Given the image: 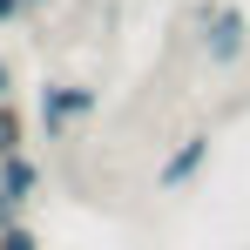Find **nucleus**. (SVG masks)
<instances>
[{
    "mask_svg": "<svg viewBox=\"0 0 250 250\" xmlns=\"http://www.w3.org/2000/svg\"><path fill=\"white\" fill-rule=\"evenodd\" d=\"M102 108V88H88V82H47L41 88V135L47 142H61L75 122H88Z\"/></svg>",
    "mask_w": 250,
    "mask_h": 250,
    "instance_id": "1",
    "label": "nucleus"
},
{
    "mask_svg": "<svg viewBox=\"0 0 250 250\" xmlns=\"http://www.w3.org/2000/svg\"><path fill=\"white\" fill-rule=\"evenodd\" d=\"M244 47H250V14L244 7H209L203 14V61L230 68V61H244Z\"/></svg>",
    "mask_w": 250,
    "mask_h": 250,
    "instance_id": "2",
    "label": "nucleus"
},
{
    "mask_svg": "<svg viewBox=\"0 0 250 250\" xmlns=\"http://www.w3.org/2000/svg\"><path fill=\"white\" fill-rule=\"evenodd\" d=\"M203 163H209V135L196 128V135H183V142L169 149L163 163H156V189H163V196H176V189H189V183L203 176Z\"/></svg>",
    "mask_w": 250,
    "mask_h": 250,
    "instance_id": "3",
    "label": "nucleus"
},
{
    "mask_svg": "<svg viewBox=\"0 0 250 250\" xmlns=\"http://www.w3.org/2000/svg\"><path fill=\"white\" fill-rule=\"evenodd\" d=\"M21 142H27V122H21V108H14V102H0V156H14Z\"/></svg>",
    "mask_w": 250,
    "mask_h": 250,
    "instance_id": "4",
    "label": "nucleus"
},
{
    "mask_svg": "<svg viewBox=\"0 0 250 250\" xmlns=\"http://www.w3.org/2000/svg\"><path fill=\"white\" fill-rule=\"evenodd\" d=\"M0 250H41V237H34L21 216H14V223H0Z\"/></svg>",
    "mask_w": 250,
    "mask_h": 250,
    "instance_id": "5",
    "label": "nucleus"
},
{
    "mask_svg": "<svg viewBox=\"0 0 250 250\" xmlns=\"http://www.w3.org/2000/svg\"><path fill=\"white\" fill-rule=\"evenodd\" d=\"M0 102H14V61L0 54Z\"/></svg>",
    "mask_w": 250,
    "mask_h": 250,
    "instance_id": "6",
    "label": "nucleus"
},
{
    "mask_svg": "<svg viewBox=\"0 0 250 250\" xmlns=\"http://www.w3.org/2000/svg\"><path fill=\"white\" fill-rule=\"evenodd\" d=\"M14 14H21V0H0V27H7V21H14Z\"/></svg>",
    "mask_w": 250,
    "mask_h": 250,
    "instance_id": "7",
    "label": "nucleus"
}]
</instances>
